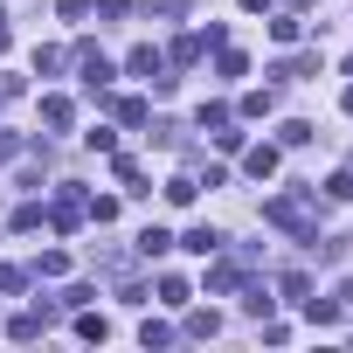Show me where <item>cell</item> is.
Here are the masks:
<instances>
[{
	"label": "cell",
	"mask_w": 353,
	"mask_h": 353,
	"mask_svg": "<svg viewBox=\"0 0 353 353\" xmlns=\"http://www.w3.org/2000/svg\"><path fill=\"white\" fill-rule=\"evenodd\" d=\"M181 250H188V256H215V250H222V236L201 222V229H188V236H181Z\"/></svg>",
	"instance_id": "obj_3"
},
{
	"label": "cell",
	"mask_w": 353,
	"mask_h": 353,
	"mask_svg": "<svg viewBox=\"0 0 353 353\" xmlns=\"http://www.w3.org/2000/svg\"><path fill=\"white\" fill-rule=\"evenodd\" d=\"M263 222H277V229H298V236H319V215H312V201H305V194H277V201L263 208Z\"/></svg>",
	"instance_id": "obj_1"
},
{
	"label": "cell",
	"mask_w": 353,
	"mask_h": 353,
	"mask_svg": "<svg viewBox=\"0 0 353 353\" xmlns=\"http://www.w3.org/2000/svg\"><path fill=\"white\" fill-rule=\"evenodd\" d=\"M298 28H305L298 14H277V21H270V35H277V42H298Z\"/></svg>",
	"instance_id": "obj_10"
},
{
	"label": "cell",
	"mask_w": 353,
	"mask_h": 353,
	"mask_svg": "<svg viewBox=\"0 0 353 353\" xmlns=\"http://www.w3.org/2000/svg\"><path fill=\"white\" fill-rule=\"evenodd\" d=\"M194 188H201V181H188V173H173V181H166V201H173V208H188V201H194Z\"/></svg>",
	"instance_id": "obj_5"
},
{
	"label": "cell",
	"mask_w": 353,
	"mask_h": 353,
	"mask_svg": "<svg viewBox=\"0 0 353 353\" xmlns=\"http://www.w3.org/2000/svg\"><path fill=\"white\" fill-rule=\"evenodd\" d=\"M97 8H104V14H125V8H132V0H97Z\"/></svg>",
	"instance_id": "obj_14"
},
{
	"label": "cell",
	"mask_w": 353,
	"mask_h": 353,
	"mask_svg": "<svg viewBox=\"0 0 353 353\" xmlns=\"http://www.w3.org/2000/svg\"><path fill=\"white\" fill-rule=\"evenodd\" d=\"M159 298L166 305H188V277H159Z\"/></svg>",
	"instance_id": "obj_9"
},
{
	"label": "cell",
	"mask_w": 353,
	"mask_h": 353,
	"mask_svg": "<svg viewBox=\"0 0 353 353\" xmlns=\"http://www.w3.org/2000/svg\"><path fill=\"white\" fill-rule=\"evenodd\" d=\"M77 339H111V325H104L97 312H83V319H77Z\"/></svg>",
	"instance_id": "obj_8"
},
{
	"label": "cell",
	"mask_w": 353,
	"mask_h": 353,
	"mask_svg": "<svg viewBox=\"0 0 353 353\" xmlns=\"http://www.w3.org/2000/svg\"><path fill=\"white\" fill-rule=\"evenodd\" d=\"M284 298H298V305H305V298H312V277H305V270H291V277H284Z\"/></svg>",
	"instance_id": "obj_12"
},
{
	"label": "cell",
	"mask_w": 353,
	"mask_h": 353,
	"mask_svg": "<svg viewBox=\"0 0 353 353\" xmlns=\"http://www.w3.org/2000/svg\"><path fill=\"white\" fill-rule=\"evenodd\" d=\"M70 118H77L70 97H42V125H49V132H70Z\"/></svg>",
	"instance_id": "obj_2"
},
{
	"label": "cell",
	"mask_w": 353,
	"mask_h": 353,
	"mask_svg": "<svg viewBox=\"0 0 353 353\" xmlns=\"http://www.w3.org/2000/svg\"><path fill=\"white\" fill-rule=\"evenodd\" d=\"M0 49H8V14H0Z\"/></svg>",
	"instance_id": "obj_16"
},
{
	"label": "cell",
	"mask_w": 353,
	"mask_h": 353,
	"mask_svg": "<svg viewBox=\"0 0 353 353\" xmlns=\"http://www.w3.org/2000/svg\"><path fill=\"white\" fill-rule=\"evenodd\" d=\"M243 8H250V14H263V8H270V0H243Z\"/></svg>",
	"instance_id": "obj_15"
},
{
	"label": "cell",
	"mask_w": 353,
	"mask_h": 353,
	"mask_svg": "<svg viewBox=\"0 0 353 353\" xmlns=\"http://www.w3.org/2000/svg\"><path fill=\"white\" fill-rule=\"evenodd\" d=\"M188 332H194V339H215V332H222V319H215V312H194V319H188Z\"/></svg>",
	"instance_id": "obj_7"
},
{
	"label": "cell",
	"mask_w": 353,
	"mask_h": 353,
	"mask_svg": "<svg viewBox=\"0 0 353 353\" xmlns=\"http://www.w3.org/2000/svg\"><path fill=\"white\" fill-rule=\"evenodd\" d=\"M166 250H173L166 229H145V236H139V256H166Z\"/></svg>",
	"instance_id": "obj_6"
},
{
	"label": "cell",
	"mask_w": 353,
	"mask_h": 353,
	"mask_svg": "<svg viewBox=\"0 0 353 353\" xmlns=\"http://www.w3.org/2000/svg\"><path fill=\"white\" fill-rule=\"evenodd\" d=\"M56 14H63V21H83V14H90V0H56Z\"/></svg>",
	"instance_id": "obj_13"
},
{
	"label": "cell",
	"mask_w": 353,
	"mask_h": 353,
	"mask_svg": "<svg viewBox=\"0 0 353 353\" xmlns=\"http://www.w3.org/2000/svg\"><path fill=\"white\" fill-rule=\"evenodd\" d=\"M250 181H270V173H277V145H250Z\"/></svg>",
	"instance_id": "obj_4"
},
{
	"label": "cell",
	"mask_w": 353,
	"mask_h": 353,
	"mask_svg": "<svg viewBox=\"0 0 353 353\" xmlns=\"http://www.w3.org/2000/svg\"><path fill=\"white\" fill-rule=\"evenodd\" d=\"M0 152H8V145H0Z\"/></svg>",
	"instance_id": "obj_17"
},
{
	"label": "cell",
	"mask_w": 353,
	"mask_h": 353,
	"mask_svg": "<svg viewBox=\"0 0 353 353\" xmlns=\"http://www.w3.org/2000/svg\"><path fill=\"white\" fill-rule=\"evenodd\" d=\"M270 104H277V97H270V90H250V97H243V118H263V111H270Z\"/></svg>",
	"instance_id": "obj_11"
}]
</instances>
